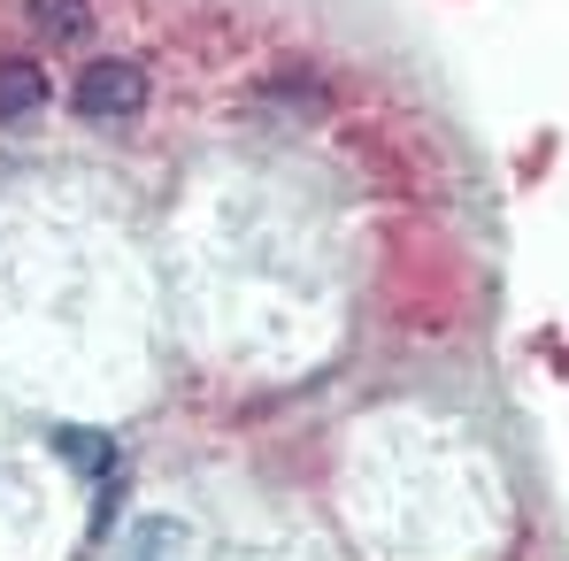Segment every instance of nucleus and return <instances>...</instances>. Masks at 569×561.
Here are the masks:
<instances>
[{
  "instance_id": "f257e3e1",
  "label": "nucleus",
  "mask_w": 569,
  "mask_h": 561,
  "mask_svg": "<svg viewBox=\"0 0 569 561\" xmlns=\"http://www.w3.org/2000/svg\"><path fill=\"white\" fill-rule=\"evenodd\" d=\"M70 100H78V116H93V123H108V116H139L147 108V70L139 62H86V78L70 86Z\"/></svg>"
},
{
  "instance_id": "f03ea898",
  "label": "nucleus",
  "mask_w": 569,
  "mask_h": 561,
  "mask_svg": "<svg viewBox=\"0 0 569 561\" xmlns=\"http://www.w3.org/2000/svg\"><path fill=\"white\" fill-rule=\"evenodd\" d=\"M39 100H47V70H39V62H23V54H8V62H0V123L31 116Z\"/></svg>"
},
{
  "instance_id": "7ed1b4c3",
  "label": "nucleus",
  "mask_w": 569,
  "mask_h": 561,
  "mask_svg": "<svg viewBox=\"0 0 569 561\" xmlns=\"http://www.w3.org/2000/svg\"><path fill=\"white\" fill-rule=\"evenodd\" d=\"M31 23H39L47 39H86V31H93V8H86V0H31Z\"/></svg>"
},
{
  "instance_id": "20e7f679",
  "label": "nucleus",
  "mask_w": 569,
  "mask_h": 561,
  "mask_svg": "<svg viewBox=\"0 0 569 561\" xmlns=\"http://www.w3.org/2000/svg\"><path fill=\"white\" fill-rule=\"evenodd\" d=\"M54 447L86 469V477H100V469H108V454H116V447H108V439H93V431H54Z\"/></svg>"
}]
</instances>
